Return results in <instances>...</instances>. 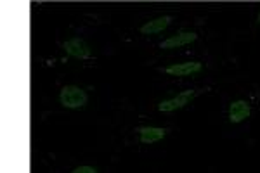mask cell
I'll use <instances>...</instances> for the list:
<instances>
[{
  "mask_svg": "<svg viewBox=\"0 0 260 173\" xmlns=\"http://www.w3.org/2000/svg\"><path fill=\"white\" fill-rule=\"evenodd\" d=\"M59 100H61V104L64 108L77 109V108H82V106H85V104H87V94L82 90L80 87L66 85L61 90Z\"/></svg>",
  "mask_w": 260,
  "mask_h": 173,
  "instance_id": "6da1fadb",
  "label": "cell"
},
{
  "mask_svg": "<svg viewBox=\"0 0 260 173\" xmlns=\"http://www.w3.org/2000/svg\"><path fill=\"white\" fill-rule=\"evenodd\" d=\"M196 92L194 90H186L182 94H179L177 97L174 99H169V100H163V102L158 104V109L163 113H169V111H175V109H180L184 108L186 104H189L192 99H194Z\"/></svg>",
  "mask_w": 260,
  "mask_h": 173,
  "instance_id": "7a4b0ae2",
  "label": "cell"
},
{
  "mask_svg": "<svg viewBox=\"0 0 260 173\" xmlns=\"http://www.w3.org/2000/svg\"><path fill=\"white\" fill-rule=\"evenodd\" d=\"M62 47H64V50L70 54V56H73V57H77V59H87V57H90V47L82 39L66 40Z\"/></svg>",
  "mask_w": 260,
  "mask_h": 173,
  "instance_id": "3957f363",
  "label": "cell"
},
{
  "mask_svg": "<svg viewBox=\"0 0 260 173\" xmlns=\"http://www.w3.org/2000/svg\"><path fill=\"white\" fill-rule=\"evenodd\" d=\"M201 62H179V64L165 67V73L172 75V77H189L201 71Z\"/></svg>",
  "mask_w": 260,
  "mask_h": 173,
  "instance_id": "277c9868",
  "label": "cell"
},
{
  "mask_svg": "<svg viewBox=\"0 0 260 173\" xmlns=\"http://www.w3.org/2000/svg\"><path fill=\"white\" fill-rule=\"evenodd\" d=\"M196 39H198V35L196 33H179V35H174L170 37V39L163 40L160 44L161 49H177V47H182V45H187V44H192Z\"/></svg>",
  "mask_w": 260,
  "mask_h": 173,
  "instance_id": "5b68a950",
  "label": "cell"
},
{
  "mask_svg": "<svg viewBox=\"0 0 260 173\" xmlns=\"http://www.w3.org/2000/svg\"><path fill=\"white\" fill-rule=\"evenodd\" d=\"M250 104L246 100H236L229 108V120L231 123H241L243 120L250 116Z\"/></svg>",
  "mask_w": 260,
  "mask_h": 173,
  "instance_id": "8992f818",
  "label": "cell"
},
{
  "mask_svg": "<svg viewBox=\"0 0 260 173\" xmlns=\"http://www.w3.org/2000/svg\"><path fill=\"white\" fill-rule=\"evenodd\" d=\"M141 135V142L142 144H154V142L161 141L167 135V130L163 128H156V126H142L139 130Z\"/></svg>",
  "mask_w": 260,
  "mask_h": 173,
  "instance_id": "52a82bcc",
  "label": "cell"
},
{
  "mask_svg": "<svg viewBox=\"0 0 260 173\" xmlns=\"http://www.w3.org/2000/svg\"><path fill=\"white\" fill-rule=\"evenodd\" d=\"M170 23H172L170 16H163V18H158V19H153V21H149V23H146L144 26L141 28V33H144V35H156V33L163 31Z\"/></svg>",
  "mask_w": 260,
  "mask_h": 173,
  "instance_id": "ba28073f",
  "label": "cell"
},
{
  "mask_svg": "<svg viewBox=\"0 0 260 173\" xmlns=\"http://www.w3.org/2000/svg\"><path fill=\"white\" fill-rule=\"evenodd\" d=\"M73 173H98V171H95L94 168H90V166H78Z\"/></svg>",
  "mask_w": 260,
  "mask_h": 173,
  "instance_id": "9c48e42d",
  "label": "cell"
},
{
  "mask_svg": "<svg viewBox=\"0 0 260 173\" xmlns=\"http://www.w3.org/2000/svg\"><path fill=\"white\" fill-rule=\"evenodd\" d=\"M258 23H260V14H258Z\"/></svg>",
  "mask_w": 260,
  "mask_h": 173,
  "instance_id": "30bf717a",
  "label": "cell"
}]
</instances>
